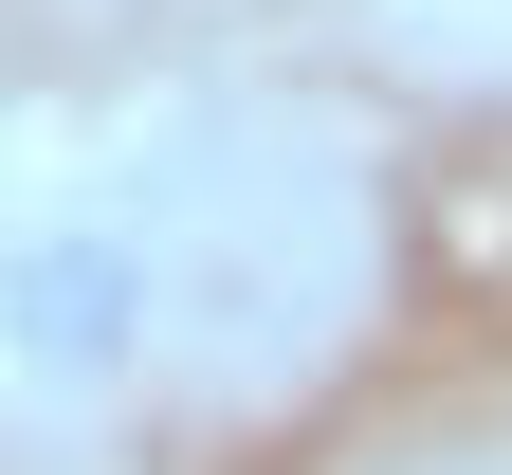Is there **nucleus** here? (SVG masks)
I'll use <instances>...</instances> for the list:
<instances>
[{
  "label": "nucleus",
  "mask_w": 512,
  "mask_h": 475,
  "mask_svg": "<svg viewBox=\"0 0 512 475\" xmlns=\"http://www.w3.org/2000/svg\"><path fill=\"white\" fill-rule=\"evenodd\" d=\"M0 366H19L37 402H110L128 366H147V256H128L110 220H37L19 256H0Z\"/></svg>",
  "instance_id": "obj_1"
}]
</instances>
